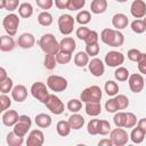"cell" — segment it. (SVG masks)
Instances as JSON below:
<instances>
[{"label":"cell","mask_w":146,"mask_h":146,"mask_svg":"<svg viewBox=\"0 0 146 146\" xmlns=\"http://www.w3.org/2000/svg\"><path fill=\"white\" fill-rule=\"evenodd\" d=\"M102 89L98 86H91L82 90L80 98L83 103H89V102H100L102 99Z\"/></svg>","instance_id":"obj_2"},{"label":"cell","mask_w":146,"mask_h":146,"mask_svg":"<svg viewBox=\"0 0 146 146\" xmlns=\"http://www.w3.org/2000/svg\"><path fill=\"white\" fill-rule=\"evenodd\" d=\"M138 64V70L140 73L146 75V54H143L141 57L139 58V60L137 62Z\"/></svg>","instance_id":"obj_55"},{"label":"cell","mask_w":146,"mask_h":146,"mask_svg":"<svg viewBox=\"0 0 146 146\" xmlns=\"http://www.w3.org/2000/svg\"><path fill=\"white\" fill-rule=\"evenodd\" d=\"M15 48V41L10 35H2L0 42L1 51H11Z\"/></svg>","instance_id":"obj_23"},{"label":"cell","mask_w":146,"mask_h":146,"mask_svg":"<svg viewBox=\"0 0 146 146\" xmlns=\"http://www.w3.org/2000/svg\"><path fill=\"white\" fill-rule=\"evenodd\" d=\"M84 110H86V113L89 116H97L102 112L100 102H89V103H86Z\"/></svg>","instance_id":"obj_20"},{"label":"cell","mask_w":146,"mask_h":146,"mask_svg":"<svg viewBox=\"0 0 146 146\" xmlns=\"http://www.w3.org/2000/svg\"><path fill=\"white\" fill-rule=\"evenodd\" d=\"M43 143H44V135L41 130L34 129L29 133L26 140L27 146H41Z\"/></svg>","instance_id":"obj_12"},{"label":"cell","mask_w":146,"mask_h":146,"mask_svg":"<svg viewBox=\"0 0 146 146\" xmlns=\"http://www.w3.org/2000/svg\"><path fill=\"white\" fill-rule=\"evenodd\" d=\"M82 108V102L79 99H71L67 103V110L72 113H78Z\"/></svg>","instance_id":"obj_39"},{"label":"cell","mask_w":146,"mask_h":146,"mask_svg":"<svg viewBox=\"0 0 146 146\" xmlns=\"http://www.w3.org/2000/svg\"><path fill=\"white\" fill-rule=\"evenodd\" d=\"M115 1H117V2L122 3V2H125V1H128V0H115Z\"/></svg>","instance_id":"obj_61"},{"label":"cell","mask_w":146,"mask_h":146,"mask_svg":"<svg viewBox=\"0 0 146 146\" xmlns=\"http://www.w3.org/2000/svg\"><path fill=\"white\" fill-rule=\"evenodd\" d=\"M5 7H6V0H0V8L5 9Z\"/></svg>","instance_id":"obj_60"},{"label":"cell","mask_w":146,"mask_h":146,"mask_svg":"<svg viewBox=\"0 0 146 146\" xmlns=\"http://www.w3.org/2000/svg\"><path fill=\"white\" fill-rule=\"evenodd\" d=\"M76 22L81 25H86L88 24L90 21H91V15H90V11L88 10H82L80 11L78 15H76Z\"/></svg>","instance_id":"obj_36"},{"label":"cell","mask_w":146,"mask_h":146,"mask_svg":"<svg viewBox=\"0 0 146 146\" xmlns=\"http://www.w3.org/2000/svg\"><path fill=\"white\" fill-rule=\"evenodd\" d=\"M56 59H57V63L65 65V64H67V63L71 62V59H72V54H70V52H64V51H58V52L56 54Z\"/></svg>","instance_id":"obj_38"},{"label":"cell","mask_w":146,"mask_h":146,"mask_svg":"<svg viewBox=\"0 0 146 146\" xmlns=\"http://www.w3.org/2000/svg\"><path fill=\"white\" fill-rule=\"evenodd\" d=\"M145 84H146V78H145Z\"/></svg>","instance_id":"obj_63"},{"label":"cell","mask_w":146,"mask_h":146,"mask_svg":"<svg viewBox=\"0 0 146 146\" xmlns=\"http://www.w3.org/2000/svg\"><path fill=\"white\" fill-rule=\"evenodd\" d=\"M145 132L137 125V128H133L130 132V139L132 143L135 144H140L144 141V138H145Z\"/></svg>","instance_id":"obj_28"},{"label":"cell","mask_w":146,"mask_h":146,"mask_svg":"<svg viewBox=\"0 0 146 146\" xmlns=\"http://www.w3.org/2000/svg\"><path fill=\"white\" fill-rule=\"evenodd\" d=\"M130 13L135 18H144L146 16V3L143 0H135L130 6Z\"/></svg>","instance_id":"obj_13"},{"label":"cell","mask_w":146,"mask_h":146,"mask_svg":"<svg viewBox=\"0 0 146 146\" xmlns=\"http://www.w3.org/2000/svg\"><path fill=\"white\" fill-rule=\"evenodd\" d=\"M47 86L55 92H62L67 88V80L60 75H50L47 79Z\"/></svg>","instance_id":"obj_6"},{"label":"cell","mask_w":146,"mask_h":146,"mask_svg":"<svg viewBox=\"0 0 146 146\" xmlns=\"http://www.w3.org/2000/svg\"><path fill=\"white\" fill-rule=\"evenodd\" d=\"M145 133H146V117H143V119H140L139 121H138V124H137Z\"/></svg>","instance_id":"obj_58"},{"label":"cell","mask_w":146,"mask_h":146,"mask_svg":"<svg viewBox=\"0 0 146 146\" xmlns=\"http://www.w3.org/2000/svg\"><path fill=\"white\" fill-rule=\"evenodd\" d=\"M137 124V117L133 113L127 112L125 113V120H124V128H133Z\"/></svg>","instance_id":"obj_40"},{"label":"cell","mask_w":146,"mask_h":146,"mask_svg":"<svg viewBox=\"0 0 146 146\" xmlns=\"http://www.w3.org/2000/svg\"><path fill=\"white\" fill-rule=\"evenodd\" d=\"M115 100H116L119 110H125L129 106V99L125 95H116Z\"/></svg>","instance_id":"obj_42"},{"label":"cell","mask_w":146,"mask_h":146,"mask_svg":"<svg viewBox=\"0 0 146 146\" xmlns=\"http://www.w3.org/2000/svg\"><path fill=\"white\" fill-rule=\"evenodd\" d=\"M112 128H111V124L108 121L106 120H100V124H99V135L102 136H105V135H108L111 132Z\"/></svg>","instance_id":"obj_48"},{"label":"cell","mask_w":146,"mask_h":146,"mask_svg":"<svg viewBox=\"0 0 146 146\" xmlns=\"http://www.w3.org/2000/svg\"><path fill=\"white\" fill-rule=\"evenodd\" d=\"M106 9H107V0H92L90 3V10L96 15L103 14Z\"/></svg>","instance_id":"obj_21"},{"label":"cell","mask_w":146,"mask_h":146,"mask_svg":"<svg viewBox=\"0 0 146 146\" xmlns=\"http://www.w3.org/2000/svg\"><path fill=\"white\" fill-rule=\"evenodd\" d=\"M67 121H68V123H70V125H71V128H72L73 130H79V129H81V128L83 127V124H84V117H83L82 115L78 114V113L72 114V115L68 117Z\"/></svg>","instance_id":"obj_22"},{"label":"cell","mask_w":146,"mask_h":146,"mask_svg":"<svg viewBox=\"0 0 146 146\" xmlns=\"http://www.w3.org/2000/svg\"><path fill=\"white\" fill-rule=\"evenodd\" d=\"M31 94L35 99H38L39 102H41L43 104H46V102L48 100V98L50 96V94L48 92V89L43 82H34L31 87Z\"/></svg>","instance_id":"obj_5"},{"label":"cell","mask_w":146,"mask_h":146,"mask_svg":"<svg viewBox=\"0 0 146 146\" xmlns=\"http://www.w3.org/2000/svg\"><path fill=\"white\" fill-rule=\"evenodd\" d=\"M124 120H125V112H116L113 117L114 124L119 128H124Z\"/></svg>","instance_id":"obj_43"},{"label":"cell","mask_w":146,"mask_h":146,"mask_svg":"<svg viewBox=\"0 0 146 146\" xmlns=\"http://www.w3.org/2000/svg\"><path fill=\"white\" fill-rule=\"evenodd\" d=\"M123 43H124V35L120 32V30H115L114 40H113L111 47H121Z\"/></svg>","instance_id":"obj_46"},{"label":"cell","mask_w":146,"mask_h":146,"mask_svg":"<svg viewBox=\"0 0 146 146\" xmlns=\"http://www.w3.org/2000/svg\"><path fill=\"white\" fill-rule=\"evenodd\" d=\"M129 24V19L128 17L122 14V13H119V14H115L113 17H112V25L116 29V30H123L128 26Z\"/></svg>","instance_id":"obj_18"},{"label":"cell","mask_w":146,"mask_h":146,"mask_svg":"<svg viewBox=\"0 0 146 146\" xmlns=\"http://www.w3.org/2000/svg\"><path fill=\"white\" fill-rule=\"evenodd\" d=\"M88 67H89V71L90 73L94 75V76H102L105 72V66H104V63L99 59V58H92L91 60H89V64H88Z\"/></svg>","instance_id":"obj_14"},{"label":"cell","mask_w":146,"mask_h":146,"mask_svg":"<svg viewBox=\"0 0 146 146\" xmlns=\"http://www.w3.org/2000/svg\"><path fill=\"white\" fill-rule=\"evenodd\" d=\"M23 141H24L23 137L16 135L14 131H11L7 135V144L9 146H21L23 144Z\"/></svg>","instance_id":"obj_32"},{"label":"cell","mask_w":146,"mask_h":146,"mask_svg":"<svg viewBox=\"0 0 146 146\" xmlns=\"http://www.w3.org/2000/svg\"><path fill=\"white\" fill-rule=\"evenodd\" d=\"M44 105H46L47 108H48L52 114H55V115L62 114V113L64 112V108H65L64 103L60 100V98H58V97L55 96V95H50Z\"/></svg>","instance_id":"obj_9"},{"label":"cell","mask_w":146,"mask_h":146,"mask_svg":"<svg viewBox=\"0 0 146 146\" xmlns=\"http://www.w3.org/2000/svg\"><path fill=\"white\" fill-rule=\"evenodd\" d=\"M35 124L39 128H48L51 124V117L46 113H40L35 116Z\"/></svg>","instance_id":"obj_24"},{"label":"cell","mask_w":146,"mask_h":146,"mask_svg":"<svg viewBox=\"0 0 146 146\" xmlns=\"http://www.w3.org/2000/svg\"><path fill=\"white\" fill-rule=\"evenodd\" d=\"M10 105H11V100H10V98L6 95V94H2L1 96H0V111L1 112H5L7 108H9L10 107Z\"/></svg>","instance_id":"obj_47"},{"label":"cell","mask_w":146,"mask_h":146,"mask_svg":"<svg viewBox=\"0 0 146 146\" xmlns=\"http://www.w3.org/2000/svg\"><path fill=\"white\" fill-rule=\"evenodd\" d=\"M38 23L42 26H49L52 24V15L47 10L40 13L38 15Z\"/></svg>","instance_id":"obj_30"},{"label":"cell","mask_w":146,"mask_h":146,"mask_svg":"<svg viewBox=\"0 0 146 146\" xmlns=\"http://www.w3.org/2000/svg\"><path fill=\"white\" fill-rule=\"evenodd\" d=\"M40 48L46 52V54H52L56 55L59 51V42L55 38L54 34L51 33H46L40 38L39 41Z\"/></svg>","instance_id":"obj_1"},{"label":"cell","mask_w":146,"mask_h":146,"mask_svg":"<svg viewBox=\"0 0 146 146\" xmlns=\"http://www.w3.org/2000/svg\"><path fill=\"white\" fill-rule=\"evenodd\" d=\"M89 33H90V30H89L88 27L83 26V25L76 30V36H78L80 40H83V41L86 40V38L88 36Z\"/></svg>","instance_id":"obj_52"},{"label":"cell","mask_w":146,"mask_h":146,"mask_svg":"<svg viewBox=\"0 0 146 146\" xmlns=\"http://www.w3.org/2000/svg\"><path fill=\"white\" fill-rule=\"evenodd\" d=\"M13 80L10 79V78H7L5 81H2V82H0V92L1 94H8L9 91H11L13 90Z\"/></svg>","instance_id":"obj_41"},{"label":"cell","mask_w":146,"mask_h":146,"mask_svg":"<svg viewBox=\"0 0 146 146\" xmlns=\"http://www.w3.org/2000/svg\"><path fill=\"white\" fill-rule=\"evenodd\" d=\"M74 23H75V19L71 15H68V14L60 15L59 18H58V29H59V32L63 35L71 34L73 32V29H74Z\"/></svg>","instance_id":"obj_4"},{"label":"cell","mask_w":146,"mask_h":146,"mask_svg":"<svg viewBox=\"0 0 146 146\" xmlns=\"http://www.w3.org/2000/svg\"><path fill=\"white\" fill-rule=\"evenodd\" d=\"M114 76H115V79H116L117 81L123 82V81H127V80L129 79L130 73H129V71H128L125 67H123V66H117V68H116L115 72H114Z\"/></svg>","instance_id":"obj_33"},{"label":"cell","mask_w":146,"mask_h":146,"mask_svg":"<svg viewBox=\"0 0 146 146\" xmlns=\"http://www.w3.org/2000/svg\"><path fill=\"white\" fill-rule=\"evenodd\" d=\"M128 58L131 60V62H138L139 60V58L141 57V55H143V52L140 51V50H138V49H130V50H128Z\"/></svg>","instance_id":"obj_50"},{"label":"cell","mask_w":146,"mask_h":146,"mask_svg":"<svg viewBox=\"0 0 146 146\" xmlns=\"http://www.w3.org/2000/svg\"><path fill=\"white\" fill-rule=\"evenodd\" d=\"M104 89H105L106 94H107L110 97L116 96L117 92H119V86H117V83L114 82V81H112V80H108V81L105 82Z\"/></svg>","instance_id":"obj_31"},{"label":"cell","mask_w":146,"mask_h":146,"mask_svg":"<svg viewBox=\"0 0 146 146\" xmlns=\"http://www.w3.org/2000/svg\"><path fill=\"white\" fill-rule=\"evenodd\" d=\"M11 97L14 100H16L17 103H22L26 99L27 97V89L25 88V86L23 84H17L11 90Z\"/></svg>","instance_id":"obj_17"},{"label":"cell","mask_w":146,"mask_h":146,"mask_svg":"<svg viewBox=\"0 0 146 146\" xmlns=\"http://www.w3.org/2000/svg\"><path fill=\"white\" fill-rule=\"evenodd\" d=\"M105 110H106L108 113H116V112L119 111V107H117V104H116L115 98H110V99L105 103Z\"/></svg>","instance_id":"obj_45"},{"label":"cell","mask_w":146,"mask_h":146,"mask_svg":"<svg viewBox=\"0 0 146 146\" xmlns=\"http://www.w3.org/2000/svg\"><path fill=\"white\" fill-rule=\"evenodd\" d=\"M128 82H129V87H130V90L132 92H140L145 86V79L143 78L141 74L139 73H133V74H130L129 79H128Z\"/></svg>","instance_id":"obj_11"},{"label":"cell","mask_w":146,"mask_h":146,"mask_svg":"<svg viewBox=\"0 0 146 146\" xmlns=\"http://www.w3.org/2000/svg\"><path fill=\"white\" fill-rule=\"evenodd\" d=\"M19 7V0H6V10L14 11Z\"/></svg>","instance_id":"obj_54"},{"label":"cell","mask_w":146,"mask_h":146,"mask_svg":"<svg viewBox=\"0 0 146 146\" xmlns=\"http://www.w3.org/2000/svg\"><path fill=\"white\" fill-rule=\"evenodd\" d=\"M70 0H55V6L58 9H67Z\"/></svg>","instance_id":"obj_56"},{"label":"cell","mask_w":146,"mask_h":146,"mask_svg":"<svg viewBox=\"0 0 146 146\" xmlns=\"http://www.w3.org/2000/svg\"><path fill=\"white\" fill-rule=\"evenodd\" d=\"M18 113L15 111V110H8V111H5V113L2 114V123L7 127H14L17 121H18Z\"/></svg>","instance_id":"obj_16"},{"label":"cell","mask_w":146,"mask_h":146,"mask_svg":"<svg viewBox=\"0 0 146 146\" xmlns=\"http://www.w3.org/2000/svg\"><path fill=\"white\" fill-rule=\"evenodd\" d=\"M98 40H99V35L96 31H91L90 30V33L88 34V36L86 38L84 42L86 44H94V43H98Z\"/></svg>","instance_id":"obj_51"},{"label":"cell","mask_w":146,"mask_h":146,"mask_svg":"<svg viewBox=\"0 0 146 146\" xmlns=\"http://www.w3.org/2000/svg\"><path fill=\"white\" fill-rule=\"evenodd\" d=\"M98 145L99 146H112L113 143H112L111 138H104V139H102V140L98 141Z\"/></svg>","instance_id":"obj_57"},{"label":"cell","mask_w":146,"mask_h":146,"mask_svg":"<svg viewBox=\"0 0 146 146\" xmlns=\"http://www.w3.org/2000/svg\"><path fill=\"white\" fill-rule=\"evenodd\" d=\"M56 130H57V133H58L59 136H62V137H66V136L70 135L72 128H71L68 121H64V120H62V121H58V123H57V125H56Z\"/></svg>","instance_id":"obj_26"},{"label":"cell","mask_w":146,"mask_h":146,"mask_svg":"<svg viewBox=\"0 0 146 146\" xmlns=\"http://www.w3.org/2000/svg\"><path fill=\"white\" fill-rule=\"evenodd\" d=\"M99 124H100V120L99 119H91L88 123L87 127V131L89 135L95 136V135H99Z\"/></svg>","instance_id":"obj_34"},{"label":"cell","mask_w":146,"mask_h":146,"mask_svg":"<svg viewBox=\"0 0 146 146\" xmlns=\"http://www.w3.org/2000/svg\"><path fill=\"white\" fill-rule=\"evenodd\" d=\"M34 43H35V38L32 33H23L18 36L17 40V44L23 49H30L34 46Z\"/></svg>","instance_id":"obj_15"},{"label":"cell","mask_w":146,"mask_h":146,"mask_svg":"<svg viewBox=\"0 0 146 146\" xmlns=\"http://www.w3.org/2000/svg\"><path fill=\"white\" fill-rule=\"evenodd\" d=\"M131 30H132L135 33L140 34V33H144V32L146 31V25H145V23H144L143 19L137 18V19H135V21L131 23Z\"/></svg>","instance_id":"obj_35"},{"label":"cell","mask_w":146,"mask_h":146,"mask_svg":"<svg viewBox=\"0 0 146 146\" xmlns=\"http://www.w3.org/2000/svg\"><path fill=\"white\" fill-rule=\"evenodd\" d=\"M74 64L78 67H84L89 64V55L84 51H79L74 57Z\"/></svg>","instance_id":"obj_29"},{"label":"cell","mask_w":146,"mask_h":146,"mask_svg":"<svg viewBox=\"0 0 146 146\" xmlns=\"http://www.w3.org/2000/svg\"><path fill=\"white\" fill-rule=\"evenodd\" d=\"M18 14L23 18H29L33 15V7L30 2H23L18 7Z\"/></svg>","instance_id":"obj_27"},{"label":"cell","mask_w":146,"mask_h":146,"mask_svg":"<svg viewBox=\"0 0 146 146\" xmlns=\"http://www.w3.org/2000/svg\"><path fill=\"white\" fill-rule=\"evenodd\" d=\"M114 35H115V30L113 29H104L100 33V40L107 44V46H112V42L114 40Z\"/></svg>","instance_id":"obj_25"},{"label":"cell","mask_w":146,"mask_h":146,"mask_svg":"<svg viewBox=\"0 0 146 146\" xmlns=\"http://www.w3.org/2000/svg\"><path fill=\"white\" fill-rule=\"evenodd\" d=\"M110 138H111V140H112L114 146H123V145H125L128 143L130 136H128V132L124 129L116 127L115 129L111 130Z\"/></svg>","instance_id":"obj_7"},{"label":"cell","mask_w":146,"mask_h":146,"mask_svg":"<svg viewBox=\"0 0 146 146\" xmlns=\"http://www.w3.org/2000/svg\"><path fill=\"white\" fill-rule=\"evenodd\" d=\"M35 2H36V6L43 10L50 9L54 5V0H35Z\"/></svg>","instance_id":"obj_53"},{"label":"cell","mask_w":146,"mask_h":146,"mask_svg":"<svg viewBox=\"0 0 146 146\" xmlns=\"http://www.w3.org/2000/svg\"><path fill=\"white\" fill-rule=\"evenodd\" d=\"M56 64H57L56 55L46 54V56H44V67L47 70H54L56 67Z\"/></svg>","instance_id":"obj_37"},{"label":"cell","mask_w":146,"mask_h":146,"mask_svg":"<svg viewBox=\"0 0 146 146\" xmlns=\"http://www.w3.org/2000/svg\"><path fill=\"white\" fill-rule=\"evenodd\" d=\"M86 5V0H70L68 2V7L67 9L68 10H79V9H82Z\"/></svg>","instance_id":"obj_44"},{"label":"cell","mask_w":146,"mask_h":146,"mask_svg":"<svg viewBox=\"0 0 146 146\" xmlns=\"http://www.w3.org/2000/svg\"><path fill=\"white\" fill-rule=\"evenodd\" d=\"M86 52H87L90 57H95V56H97L98 52H99V44H98V43L86 44Z\"/></svg>","instance_id":"obj_49"},{"label":"cell","mask_w":146,"mask_h":146,"mask_svg":"<svg viewBox=\"0 0 146 146\" xmlns=\"http://www.w3.org/2000/svg\"><path fill=\"white\" fill-rule=\"evenodd\" d=\"M75 47H76V43H75L74 39L71 36H65L59 42V51L72 54L75 50Z\"/></svg>","instance_id":"obj_19"},{"label":"cell","mask_w":146,"mask_h":146,"mask_svg":"<svg viewBox=\"0 0 146 146\" xmlns=\"http://www.w3.org/2000/svg\"><path fill=\"white\" fill-rule=\"evenodd\" d=\"M143 21H144V23H145V25H146V16L144 17V19H143Z\"/></svg>","instance_id":"obj_62"},{"label":"cell","mask_w":146,"mask_h":146,"mask_svg":"<svg viewBox=\"0 0 146 146\" xmlns=\"http://www.w3.org/2000/svg\"><path fill=\"white\" fill-rule=\"evenodd\" d=\"M7 78H8V76H7V72H6V70H5L3 67H0V82L5 81Z\"/></svg>","instance_id":"obj_59"},{"label":"cell","mask_w":146,"mask_h":146,"mask_svg":"<svg viewBox=\"0 0 146 146\" xmlns=\"http://www.w3.org/2000/svg\"><path fill=\"white\" fill-rule=\"evenodd\" d=\"M32 125V121L27 115H19L17 123L14 125V132L21 137H24Z\"/></svg>","instance_id":"obj_8"},{"label":"cell","mask_w":146,"mask_h":146,"mask_svg":"<svg viewBox=\"0 0 146 146\" xmlns=\"http://www.w3.org/2000/svg\"><path fill=\"white\" fill-rule=\"evenodd\" d=\"M18 25H19V18L16 14H9L5 16V18L2 19V26L10 36H14L17 33Z\"/></svg>","instance_id":"obj_3"},{"label":"cell","mask_w":146,"mask_h":146,"mask_svg":"<svg viewBox=\"0 0 146 146\" xmlns=\"http://www.w3.org/2000/svg\"><path fill=\"white\" fill-rule=\"evenodd\" d=\"M124 62V55L120 51H108L105 56V64L110 67H117L121 66Z\"/></svg>","instance_id":"obj_10"}]
</instances>
